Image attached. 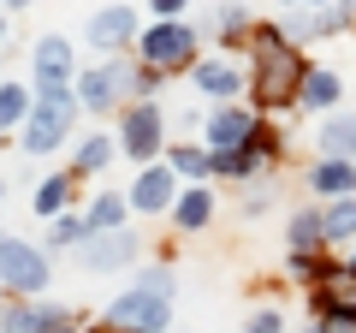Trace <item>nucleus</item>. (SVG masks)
I'll use <instances>...</instances> for the list:
<instances>
[{
    "label": "nucleus",
    "mask_w": 356,
    "mask_h": 333,
    "mask_svg": "<svg viewBox=\"0 0 356 333\" xmlns=\"http://www.w3.org/2000/svg\"><path fill=\"white\" fill-rule=\"evenodd\" d=\"M60 333H77V327H60Z\"/></svg>",
    "instance_id": "obj_30"
},
{
    "label": "nucleus",
    "mask_w": 356,
    "mask_h": 333,
    "mask_svg": "<svg viewBox=\"0 0 356 333\" xmlns=\"http://www.w3.org/2000/svg\"><path fill=\"white\" fill-rule=\"evenodd\" d=\"M149 6H154V13H161V24H172V18L184 13V0H149Z\"/></svg>",
    "instance_id": "obj_27"
},
{
    "label": "nucleus",
    "mask_w": 356,
    "mask_h": 333,
    "mask_svg": "<svg viewBox=\"0 0 356 333\" xmlns=\"http://www.w3.org/2000/svg\"><path fill=\"white\" fill-rule=\"evenodd\" d=\"M303 102L327 114V107L339 102V72H321V65H315V72H309V84H303Z\"/></svg>",
    "instance_id": "obj_20"
},
{
    "label": "nucleus",
    "mask_w": 356,
    "mask_h": 333,
    "mask_svg": "<svg viewBox=\"0 0 356 333\" xmlns=\"http://www.w3.org/2000/svg\"><path fill=\"white\" fill-rule=\"evenodd\" d=\"M0 274H6V292H13V297H30V292L48 286V262H42V250L24 244V238L0 244Z\"/></svg>",
    "instance_id": "obj_5"
},
{
    "label": "nucleus",
    "mask_w": 356,
    "mask_h": 333,
    "mask_svg": "<svg viewBox=\"0 0 356 333\" xmlns=\"http://www.w3.org/2000/svg\"><path fill=\"white\" fill-rule=\"evenodd\" d=\"M125 95H143V77L131 72V60H102V65H89V72L77 77V102L95 107V114L119 107Z\"/></svg>",
    "instance_id": "obj_3"
},
{
    "label": "nucleus",
    "mask_w": 356,
    "mask_h": 333,
    "mask_svg": "<svg viewBox=\"0 0 356 333\" xmlns=\"http://www.w3.org/2000/svg\"><path fill=\"white\" fill-rule=\"evenodd\" d=\"M30 114H36V95H30L24 84H6V90H0V125H6V131L30 125Z\"/></svg>",
    "instance_id": "obj_18"
},
{
    "label": "nucleus",
    "mask_w": 356,
    "mask_h": 333,
    "mask_svg": "<svg viewBox=\"0 0 356 333\" xmlns=\"http://www.w3.org/2000/svg\"><path fill=\"white\" fill-rule=\"evenodd\" d=\"M321 244H327V215L297 208V215H291V256H315Z\"/></svg>",
    "instance_id": "obj_16"
},
{
    "label": "nucleus",
    "mask_w": 356,
    "mask_h": 333,
    "mask_svg": "<svg viewBox=\"0 0 356 333\" xmlns=\"http://www.w3.org/2000/svg\"><path fill=\"white\" fill-rule=\"evenodd\" d=\"M77 256H83V268L113 274V268H125V262H137V238H131V232H95Z\"/></svg>",
    "instance_id": "obj_10"
},
{
    "label": "nucleus",
    "mask_w": 356,
    "mask_h": 333,
    "mask_svg": "<svg viewBox=\"0 0 356 333\" xmlns=\"http://www.w3.org/2000/svg\"><path fill=\"white\" fill-rule=\"evenodd\" d=\"M65 196H72V179L60 173V179H48V185L36 191V215H60V208H65Z\"/></svg>",
    "instance_id": "obj_23"
},
{
    "label": "nucleus",
    "mask_w": 356,
    "mask_h": 333,
    "mask_svg": "<svg viewBox=\"0 0 356 333\" xmlns=\"http://www.w3.org/2000/svg\"><path fill=\"white\" fill-rule=\"evenodd\" d=\"M166 166H172V173H191V179H196V173H208V166H214V155L196 149V143H178V149L166 155Z\"/></svg>",
    "instance_id": "obj_22"
},
{
    "label": "nucleus",
    "mask_w": 356,
    "mask_h": 333,
    "mask_svg": "<svg viewBox=\"0 0 356 333\" xmlns=\"http://www.w3.org/2000/svg\"><path fill=\"white\" fill-rule=\"evenodd\" d=\"M119 149L149 161L154 149H166V125H161V107L154 102H131L125 107V125H119Z\"/></svg>",
    "instance_id": "obj_6"
},
{
    "label": "nucleus",
    "mask_w": 356,
    "mask_h": 333,
    "mask_svg": "<svg viewBox=\"0 0 356 333\" xmlns=\"http://www.w3.org/2000/svg\"><path fill=\"white\" fill-rule=\"evenodd\" d=\"M166 321H172V292H154L143 280L107 304V327L113 333H166Z\"/></svg>",
    "instance_id": "obj_2"
},
{
    "label": "nucleus",
    "mask_w": 356,
    "mask_h": 333,
    "mask_svg": "<svg viewBox=\"0 0 356 333\" xmlns=\"http://www.w3.org/2000/svg\"><path fill=\"white\" fill-rule=\"evenodd\" d=\"M131 36H137V13H131V6H102V13L89 18V42L107 48L113 60H119V48H125Z\"/></svg>",
    "instance_id": "obj_12"
},
{
    "label": "nucleus",
    "mask_w": 356,
    "mask_h": 333,
    "mask_svg": "<svg viewBox=\"0 0 356 333\" xmlns=\"http://www.w3.org/2000/svg\"><path fill=\"white\" fill-rule=\"evenodd\" d=\"M350 268H356V250H350Z\"/></svg>",
    "instance_id": "obj_29"
},
{
    "label": "nucleus",
    "mask_w": 356,
    "mask_h": 333,
    "mask_svg": "<svg viewBox=\"0 0 356 333\" xmlns=\"http://www.w3.org/2000/svg\"><path fill=\"white\" fill-rule=\"evenodd\" d=\"M255 95L261 107H291L303 102V84H309V60L297 54V42H285L280 30H255Z\"/></svg>",
    "instance_id": "obj_1"
},
{
    "label": "nucleus",
    "mask_w": 356,
    "mask_h": 333,
    "mask_svg": "<svg viewBox=\"0 0 356 333\" xmlns=\"http://www.w3.org/2000/svg\"><path fill=\"white\" fill-rule=\"evenodd\" d=\"M72 131V90H48L36 95V114L24 125V155H48L60 149V137Z\"/></svg>",
    "instance_id": "obj_4"
},
{
    "label": "nucleus",
    "mask_w": 356,
    "mask_h": 333,
    "mask_svg": "<svg viewBox=\"0 0 356 333\" xmlns=\"http://www.w3.org/2000/svg\"><path fill=\"white\" fill-rule=\"evenodd\" d=\"M191 77H196V90H202V95H220V102L243 90V72H238L232 60H196Z\"/></svg>",
    "instance_id": "obj_14"
},
{
    "label": "nucleus",
    "mask_w": 356,
    "mask_h": 333,
    "mask_svg": "<svg viewBox=\"0 0 356 333\" xmlns=\"http://www.w3.org/2000/svg\"><path fill=\"white\" fill-rule=\"evenodd\" d=\"M125 208H131V196H95L89 203V232H125Z\"/></svg>",
    "instance_id": "obj_17"
},
{
    "label": "nucleus",
    "mask_w": 356,
    "mask_h": 333,
    "mask_svg": "<svg viewBox=\"0 0 356 333\" xmlns=\"http://www.w3.org/2000/svg\"><path fill=\"white\" fill-rule=\"evenodd\" d=\"M315 149L332 155V161H350L356 155V114H332L327 125L315 131Z\"/></svg>",
    "instance_id": "obj_15"
},
{
    "label": "nucleus",
    "mask_w": 356,
    "mask_h": 333,
    "mask_svg": "<svg viewBox=\"0 0 356 333\" xmlns=\"http://www.w3.org/2000/svg\"><path fill=\"white\" fill-rule=\"evenodd\" d=\"M196 54V36L184 24H154V30H143V60L154 65V72H172V65H184Z\"/></svg>",
    "instance_id": "obj_7"
},
{
    "label": "nucleus",
    "mask_w": 356,
    "mask_h": 333,
    "mask_svg": "<svg viewBox=\"0 0 356 333\" xmlns=\"http://www.w3.org/2000/svg\"><path fill=\"white\" fill-rule=\"evenodd\" d=\"M208 215H214V191H184V196H178V208H172V220L184 232L208 226Z\"/></svg>",
    "instance_id": "obj_19"
},
{
    "label": "nucleus",
    "mask_w": 356,
    "mask_h": 333,
    "mask_svg": "<svg viewBox=\"0 0 356 333\" xmlns=\"http://www.w3.org/2000/svg\"><path fill=\"white\" fill-rule=\"evenodd\" d=\"M332 6H339V0H332Z\"/></svg>",
    "instance_id": "obj_31"
},
{
    "label": "nucleus",
    "mask_w": 356,
    "mask_h": 333,
    "mask_svg": "<svg viewBox=\"0 0 356 333\" xmlns=\"http://www.w3.org/2000/svg\"><path fill=\"white\" fill-rule=\"evenodd\" d=\"M6 6H13V13H18V6H30V0H6Z\"/></svg>",
    "instance_id": "obj_28"
},
{
    "label": "nucleus",
    "mask_w": 356,
    "mask_h": 333,
    "mask_svg": "<svg viewBox=\"0 0 356 333\" xmlns=\"http://www.w3.org/2000/svg\"><path fill=\"white\" fill-rule=\"evenodd\" d=\"M344 238H356V196L327 208V244H344Z\"/></svg>",
    "instance_id": "obj_21"
},
{
    "label": "nucleus",
    "mask_w": 356,
    "mask_h": 333,
    "mask_svg": "<svg viewBox=\"0 0 356 333\" xmlns=\"http://www.w3.org/2000/svg\"><path fill=\"white\" fill-rule=\"evenodd\" d=\"M113 161V137H89L83 149H77V166H83V173H95V166H107Z\"/></svg>",
    "instance_id": "obj_24"
},
{
    "label": "nucleus",
    "mask_w": 356,
    "mask_h": 333,
    "mask_svg": "<svg viewBox=\"0 0 356 333\" xmlns=\"http://www.w3.org/2000/svg\"><path fill=\"white\" fill-rule=\"evenodd\" d=\"M83 238H89V220H77V215H60V220H54V244H65V250L77 244V250H83Z\"/></svg>",
    "instance_id": "obj_25"
},
{
    "label": "nucleus",
    "mask_w": 356,
    "mask_h": 333,
    "mask_svg": "<svg viewBox=\"0 0 356 333\" xmlns=\"http://www.w3.org/2000/svg\"><path fill=\"white\" fill-rule=\"evenodd\" d=\"M178 179H172V166H143V179L131 185V208H143V215H161L166 203L178 208Z\"/></svg>",
    "instance_id": "obj_11"
},
{
    "label": "nucleus",
    "mask_w": 356,
    "mask_h": 333,
    "mask_svg": "<svg viewBox=\"0 0 356 333\" xmlns=\"http://www.w3.org/2000/svg\"><path fill=\"white\" fill-rule=\"evenodd\" d=\"M36 90H72V42L65 36H42L36 42Z\"/></svg>",
    "instance_id": "obj_9"
},
{
    "label": "nucleus",
    "mask_w": 356,
    "mask_h": 333,
    "mask_svg": "<svg viewBox=\"0 0 356 333\" xmlns=\"http://www.w3.org/2000/svg\"><path fill=\"white\" fill-rule=\"evenodd\" d=\"M250 333H280V309H261V316H250Z\"/></svg>",
    "instance_id": "obj_26"
},
{
    "label": "nucleus",
    "mask_w": 356,
    "mask_h": 333,
    "mask_svg": "<svg viewBox=\"0 0 356 333\" xmlns=\"http://www.w3.org/2000/svg\"><path fill=\"white\" fill-rule=\"evenodd\" d=\"M309 191L332 196V203L356 196V161H332V155H321V161L309 166Z\"/></svg>",
    "instance_id": "obj_13"
},
{
    "label": "nucleus",
    "mask_w": 356,
    "mask_h": 333,
    "mask_svg": "<svg viewBox=\"0 0 356 333\" xmlns=\"http://www.w3.org/2000/svg\"><path fill=\"white\" fill-rule=\"evenodd\" d=\"M255 131L261 125H255L243 107H220V114H208V149L214 155H238V149H250Z\"/></svg>",
    "instance_id": "obj_8"
}]
</instances>
